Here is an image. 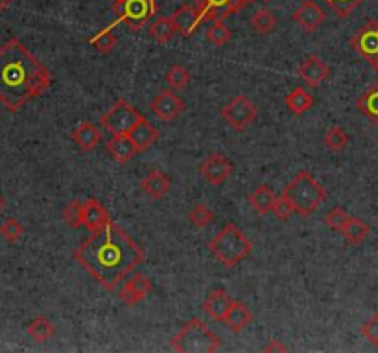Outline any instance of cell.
Listing matches in <instances>:
<instances>
[{
    "instance_id": "obj_1",
    "label": "cell",
    "mask_w": 378,
    "mask_h": 353,
    "mask_svg": "<svg viewBox=\"0 0 378 353\" xmlns=\"http://www.w3.org/2000/svg\"><path fill=\"white\" fill-rule=\"evenodd\" d=\"M74 259L106 291H115L144 261L142 248L122 228L109 223L76 248Z\"/></svg>"
},
{
    "instance_id": "obj_2",
    "label": "cell",
    "mask_w": 378,
    "mask_h": 353,
    "mask_svg": "<svg viewBox=\"0 0 378 353\" xmlns=\"http://www.w3.org/2000/svg\"><path fill=\"white\" fill-rule=\"evenodd\" d=\"M50 83V70L19 39L0 46V103L8 111H21L28 101L43 96Z\"/></svg>"
},
{
    "instance_id": "obj_3",
    "label": "cell",
    "mask_w": 378,
    "mask_h": 353,
    "mask_svg": "<svg viewBox=\"0 0 378 353\" xmlns=\"http://www.w3.org/2000/svg\"><path fill=\"white\" fill-rule=\"evenodd\" d=\"M283 196L292 203L295 214L309 217L323 205V200L327 199V190L312 177L310 171L303 169L288 182Z\"/></svg>"
},
{
    "instance_id": "obj_4",
    "label": "cell",
    "mask_w": 378,
    "mask_h": 353,
    "mask_svg": "<svg viewBox=\"0 0 378 353\" xmlns=\"http://www.w3.org/2000/svg\"><path fill=\"white\" fill-rule=\"evenodd\" d=\"M208 248L220 264L227 269H235L240 261H244L253 250V243L236 225L227 223L216 236L211 239Z\"/></svg>"
},
{
    "instance_id": "obj_5",
    "label": "cell",
    "mask_w": 378,
    "mask_h": 353,
    "mask_svg": "<svg viewBox=\"0 0 378 353\" xmlns=\"http://www.w3.org/2000/svg\"><path fill=\"white\" fill-rule=\"evenodd\" d=\"M222 346V341L211 332L205 322L192 318L172 338V350L179 353H213Z\"/></svg>"
},
{
    "instance_id": "obj_6",
    "label": "cell",
    "mask_w": 378,
    "mask_h": 353,
    "mask_svg": "<svg viewBox=\"0 0 378 353\" xmlns=\"http://www.w3.org/2000/svg\"><path fill=\"white\" fill-rule=\"evenodd\" d=\"M113 10L117 11V21L113 22L111 26L126 24L133 32H139L154 17L157 6H155V0H115Z\"/></svg>"
},
{
    "instance_id": "obj_7",
    "label": "cell",
    "mask_w": 378,
    "mask_h": 353,
    "mask_svg": "<svg viewBox=\"0 0 378 353\" xmlns=\"http://www.w3.org/2000/svg\"><path fill=\"white\" fill-rule=\"evenodd\" d=\"M142 118V114L129 101L117 100L111 109L100 118V123L111 135H128Z\"/></svg>"
},
{
    "instance_id": "obj_8",
    "label": "cell",
    "mask_w": 378,
    "mask_h": 353,
    "mask_svg": "<svg viewBox=\"0 0 378 353\" xmlns=\"http://www.w3.org/2000/svg\"><path fill=\"white\" fill-rule=\"evenodd\" d=\"M220 114L224 117V120L229 123L236 131H244L256 120L258 111L256 105L251 100H247L245 96H235L227 105L222 107Z\"/></svg>"
},
{
    "instance_id": "obj_9",
    "label": "cell",
    "mask_w": 378,
    "mask_h": 353,
    "mask_svg": "<svg viewBox=\"0 0 378 353\" xmlns=\"http://www.w3.org/2000/svg\"><path fill=\"white\" fill-rule=\"evenodd\" d=\"M190 2L199 10L203 21L225 22L253 0H190Z\"/></svg>"
},
{
    "instance_id": "obj_10",
    "label": "cell",
    "mask_w": 378,
    "mask_h": 353,
    "mask_svg": "<svg viewBox=\"0 0 378 353\" xmlns=\"http://www.w3.org/2000/svg\"><path fill=\"white\" fill-rule=\"evenodd\" d=\"M231 173H233V162L222 153L208 155L199 164V175L211 186H222L225 180L229 179Z\"/></svg>"
},
{
    "instance_id": "obj_11",
    "label": "cell",
    "mask_w": 378,
    "mask_h": 353,
    "mask_svg": "<svg viewBox=\"0 0 378 353\" xmlns=\"http://www.w3.org/2000/svg\"><path fill=\"white\" fill-rule=\"evenodd\" d=\"M351 48L358 55H362L368 61H373L378 58V22L371 21L358 28L356 33L349 41Z\"/></svg>"
},
{
    "instance_id": "obj_12",
    "label": "cell",
    "mask_w": 378,
    "mask_h": 353,
    "mask_svg": "<svg viewBox=\"0 0 378 353\" xmlns=\"http://www.w3.org/2000/svg\"><path fill=\"white\" fill-rule=\"evenodd\" d=\"M149 109L159 120L172 121L185 111V101L172 90H161L159 94L149 101Z\"/></svg>"
},
{
    "instance_id": "obj_13",
    "label": "cell",
    "mask_w": 378,
    "mask_h": 353,
    "mask_svg": "<svg viewBox=\"0 0 378 353\" xmlns=\"http://www.w3.org/2000/svg\"><path fill=\"white\" fill-rule=\"evenodd\" d=\"M151 289H154V284L149 282V278H146L140 273H135V275H131L124 282V287L118 293V298L126 306H137L139 302H142L151 293Z\"/></svg>"
},
{
    "instance_id": "obj_14",
    "label": "cell",
    "mask_w": 378,
    "mask_h": 353,
    "mask_svg": "<svg viewBox=\"0 0 378 353\" xmlns=\"http://www.w3.org/2000/svg\"><path fill=\"white\" fill-rule=\"evenodd\" d=\"M292 19L293 22H297L299 26L303 28L304 32L312 33L325 22L327 13L323 11V8L315 4L314 0H304L301 8L297 11H293Z\"/></svg>"
},
{
    "instance_id": "obj_15",
    "label": "cell",
    "mask_w": 378,
    "mask_h": 353,
    "mask_svg": "<svg viewBox=\"0 0 378 353\" xmlns=\"http://www.w3.org/2000/svg\"><path fill=\"white\" fill-rule=\"evenodd\" d=\"M297 72L299 78L303 79L306 85H310V87H320L331 76V67L325 61H321L318 55H309V58L303 59V63L299 64Z\"/></svg>"
},
{
    "instance_id": "obj_16",
    "label": "cell",
    "mask_w": 378,
    "mask_h": 353,
    "mask_svg": "<svg viewBox=\"0 0 378 353\" xmlns=\"http://www.w3.org/2000/svg\"><path fill=\"white\" fill-rule=\"evenodd\" d=\"M170 19L172 22H174V26H176L177 33H181L183 37H190L192 33L196 32L197 26H199L203 21L202 13H199V10H197L192 2L183 4Z\"/></svg>"
},
{
    "instance_id": "obj_17",
    "label": "cell",
    "mask_w": 378,
    "mask_h": 353,
    "mask_svg": "<svg viewBox=\"0 0 378 353\" xmlns=\"http://www.w3.org/2000/svg\"><path fill=\"white\" fill-rule=\"evenodd\" d=\"M111 223V216L100 200L89 199L83 203V228L89 232H98Z\"/></svg>"
},
{
    "instance_id": "obj_18",
    "label": "cell",
    "mask_w": 378,
    "mask_h": 353,
    "mask_svg": "<svg viewBox=\"0 0 378 353\" xmlns=\"http://www.w3.org/2000/svg\"><path fill=\"white\" fill-rule=\"evenodd\" d=\"M233 298L227 295V291L225 289H214L208 293V296L203 302V311L207 313L213 320L216 322H224L225 315L229 311V307L233 306Z\"/></svg>"
},
{
    "instance_id": "obj_19",
    "label": "cell",
    "mask_w": 378,
    "mask_h": 353,
    "mask_svg": "<svg viewBox=\"0 0 378 353\" xmlns=\"http://www.w3.org/2000/svg\"><path fill=\"white\" fill-rule=\"evenodd\" d=\"M140 188L149 199H163V197L172 190L170 179L166 177L159 169H151L142 180H140Z\"/></svg>"
},
{
    "instance_id": "obj_20",
    "label": "cell",
    "mask_w": 378,
    "mask_h": 353,
    "mask_svg": "<svg viewBox=\"0 0 378 353\" xmlns=\"http://www.w3.org/2000/svg\"><path fill=\"white\" fill-rule=\"evenodd\" d=\"M106 148L118 164L129 162L135 155H139V149L129 138V135H113L111 140L106 144Z\"/></svg>"
},
{
    "instance_id": "obj_21",
    "label": "cell",
    "mask_w": 378,
    "mask_h": 353,
    "mask_svg": "<svg viewBox=\"0 0 378 353\" xmlns=\"http://www.w3.org/2000/svg\"><path fill=\"white\" fill-rule=\"evenodd\" d=\"M72 140L81 151H92V149L100 144L101 132L98 131V127L91 121H81L80 126L76 127L72 132Z\"/></svg>"
},
{
    "instance_id": "obj_22",
    "label": "cell",
    "mask_w": 378,
    "mask_h": 353,
    "mask_svg": "<svg viewBox=\"0 0 378 353\" xmlns=\"http://www.w3.org/2000/svg\"><path fill=\"white\" fill-rule=\"evenodd\" d=\"M251 322H253V313H251L249 309H247V307L238 300L233 302V306L229 307V311H227V315H225L224 318L225 326L229 327L231 332H235V333L244 332L245 327L249 326Z\"/></svg>"
},
{
    "instance_id": "obj_23",
    "label": "cell",
    "mask_w": 378,
    "mask_h": 353,
    "mask_svg": "<svg viewBox=\"0 0 378 353\" xmlns=\"http://www.w3.org/2000/svg\"><path fill=\"white\" fill-rule=\"evenodd\" d=\"M129 138L133 140V144L137 146V149H139V153H144L146 149L151 146V144L157 140V137H159V132H157V129H155L151 123H149L146 118H142V120L137 123V126L131 129V131L128 132Z\"/></svg>"
},
{
    "instance_id": "obj_24",
    "label": "cell",
    "mask_w": 378,
    "mask_h": 353,
    "mask_svg": "<svg viewBox=\"0 0 378 353\" xmlns=\"http://www.w3.org/2000/svg\"><path fill=\"white\" fill-rule=\"evenodd\" d=\"M277 197V193L270 186L262 184L249 196V205L253 206V210L258 216H268L270 212H273V205H275Z\"/></svg>"
},
{
    "instance_id": "obj_25",
    "label": "cell",
    "mask_w": 378,
    "mask_h": 353,
    "mask_svg": "<svg viewBox=\"0 0 378 353\" xmlns=\"http://www.w3.org/2000/svg\"><path fill=\"white\" fill-rule=\"evenodd\" d=\"M358 111L368 118L373 126L378 127V83L369 87L356 101Z\"/></svg>"
},
{
    "instance_id": "obj_26",
    "label": "cell",
    "mask_w": 378,
    "mask_h": 353,
    "mask_svg": "<svg viewBox=\"0 0 378 353\" xmlns=\"http://www.w3.org/2000/svg\"><path fill=\"white\" fill-rule=\"evenodd\" d=\"M369 234H371L369 225L362 219H358V217H349V221L341 228V236L345 237V241L349 245H360V243L368 239Z\"/></svg>"
},
{
    "instance_id": "obj_27",
    "label": "cell",
    "mask_w": 378,
    "mask_h": 353,
    "mask_svg": "<svg viewBox=\"0 0 378 353\" xmlns=\"http://www.w3.org/2000/svg\"><path fill=\"white\" fill-rule=\"evenodd\" d=\"M286 107L288 111L293 112L295 117H301V114H304L309 109L314 107V98H312L309 90H304L303 87H297V89H293L286 96Z\"/></svg>"
},
{
    "instance_id": "obj_28",
    "label": "cell",
    "mask_w": 378,
    "mask_h": 353,
    "mask_svg": "<svg viewBox=\"0 0 378 353\" xmlns=\"http://www.w3.org/2000/svg\"><path fill=\"white\" fill-rule=\"evenodd\" d=\"M28 335L35 341V343H47L56 335V327L47 316H38L28 324Z\"/></svg>"
},
{
    "instance_id": "obj_29",
    "label": "cell",
    "mask_w": 378,
    "mask_h": 353,
    "mask_svg": "<svg viewBox=\"0 0 378 353\" xmlns=\"http://www.w3.org/2000/svg\"><path fill=\"white\" fill-rule=\"evenodd\" d=\"M177 33L174 22H172L170 17H159L155 19L151 24H149V35L151 39H155L157 42H166L170 41L174 35Z\"/></svg>"
},
{
    "instance_id": "obj_30",
    "label": "cell",
    "mask_w": 378,
    "mask_h": 353,
    "mask_svg": "<svg viewBox=\"0 0 378 353\" xmlns=\"http://www.w3.org/2000/svg\"><path fill=\"white\" fill-rule=\"evenodd\" d=\"M249 24L258 35H270L275 30L277 19L270 10H258L255 15L251 17Z\"/></svg>"
},
{
    "instance_id": "obj_31",
    "label": "cell",
    "mask_w": 378,
    "mask_h": 353,
    "mask_svg": "<svg viewBox=\"0 0 378 353\" xmlns=\"http://www.w3.org/2000/svg\"><path fill=\"white\" fill-rule=\"evenodd\" d=\"M323 144H325L327 149L332 151V153H340V151H343L347 148V144H349V135L341 127L334 126L331 129H327L325 137H323Z\"/></svg>"
},
{
    "instance_id": "obj_32",
    "label": "cell",
    "mask_w": 378,
    "mask_h": 353,
    "mask_svg": "<svg viewBox=\"0 0 378 353\" xmlns=\"http://www.w3.org/2000/svg\"><path fill=\"white\" fill-rule=\"evenodd\" d=\"M165 79L172 90H181L187 89L188 83H190V74L183 64H172L170 70L166 72Z\"/></svg>"
},
{
    "instance_id": "obj_33",
    "label": "cell",
    "mask_w": 378,
    "mask_h": 353,
    "mask_svg": "<svg viewBox=\"0 0 378 353\" xmlns=\"http://www.w3.org/2000/svg\"><path fill=\"white\" fill-rule=\"evenodd\" d=\"M231 37H233V33H231L229 28L225 26V22L222 21L213 22L211 28L207 30V41L211 42V44H214L216 48L225 46V44L231 41Z\"/></svg>"
},
{
    "instance_id": "obj_34",
    "label": "cell",
    "mask_w": 378,
    "mask_h": 353,
    "mask_svg": "<svg viewBox=\"0 0 378 353\" xmlns=\"http://www.w3.org/2000/svg\"><path fill=\"white\" fill-rule=\"evenodd\" d=\"M323 2L331 8L332 13H334L338 19H347L352 11L358 10L365 0H323Z\"/></svg>"
},
{
    "instance_id": "obj_35",
    "label": "cell",
    "mask_w": 378,
    "mask_h": 353,
    "mask_svg": "<svg viewBox=\"0 0 378 353\" xmlns=\"http://www.w3.org/2000/svg\"><path fill=\"white\" fill-rule=\"evenodd\" d=\"M63 221L67 223L72 230H78V228L83 227V203L72 200L70 205L65 206Z\"/></svg>"
},
{
    "instance_id": "obj_36",
    "label": "cell",
    "mask_w": 378,
    "mask_h": 353,
    "mask_svg": "<svg viewBox=\"0 0 378 353\" xmlns=\"http://www.w3.org/2000/svg\"><path fill=\"white\" fill-rule=\"evenodd\" d=\"M111 30H113V26L106 28V30H101V32L96 33L94 37L89 41L100 53H109L113 48L117 46V35H115Z\"/></svg>"
},
{
    "instance_id": "obj_37",
    "label": "cell",
    "mask_w": 378,
    "mask_h": 353,
    "mask_svg": "<svg viewBox=\"0 0 378 353\" xmlns=\"http://www.w3.org/2000/svg\"><path fill=\"white\" fill-rule=\"evenodd\" d=\"M188 219L196 228H205L213 223L214 214L207 205H196L188 214Z\"/></svg>"
},
{
    "instance_id": "obj_38",
    "label": "cell",
    "mask_w": 378,
    "mask_h": 353,
    "mask_svg": "<svg viewBox=\"0 0 378 353\" xmlns=\"http://www.w3.org/2000/svg\"><path fill=\"white\" fill-rule=\"evenodd\" d=\"M24 234V227L17 221L15 217H8L2 225H0V236L4 237L8 243H17Z\"/></svg>"
},
{
    "instance_id": "obj_39",
    "label": "cell",
    "mask_w": 378,
    "mask_h": 353,
    "mask_svg": "<svg viewBox=\"0 0 378 353\" xmlns=\"http://www.w3.org/2000/svg\"><path fill=\"white\" fill-rule=\"evenodd\" d=\"M349 221V216H347V212L341 208V206H336V208H332L329 214L325 216V225L331 230H334V232H341V228H343V225Z\"/></svg>"
},
{
    "instance_id": "obj_40",
    "label": "cell",
    "mask_w": 378,
    "mask_h": 353,
    "mask_svg": "<svg viewBox=\"0 0 378 353\" xmlns=\"http://www.w3.org/2000/svg\"><path fill=\"white\" fill-rule=\"evenodd\" d=\"M360 332H362L363 337L368 338L371 346L378 348V313H375L368 322H363Z\"/></svg>"
},
{
    "instance_id": "obj_41",
    "label": "cell",
    "mask_w": 378,
    "mask_h": 353,
    "mask_svg": "<svg viewBox=\"0 0 378 353\" xmlns=\"http://www.w3.org/2000/svg\"><path fill=\"white\" fill-rule=\"evenodd\" d=\"M273 214H275V217L281 219V221H286V219L292 217V214H295V210H293L292 203H290L286 197L279 196L277 200H275V205H273Z\"/></svg>"
},
{
    "instance_id": "obj_42",
    "label": "cell",
    "mask_w": 378,
    "mask_h": 353,
    "mask_svg": "<svg viewBox=\"0 0 378 353\" xmlns=\"http://www.w3.org/2000/svg\"><path fill=\"white\" fill-rule=\"evenodd\" d=\"M286 346L279 343V341H272L268 346H264V352H286Z\"/></svg>"
},
{
    "instance_id": "obj_43",
    "label": "cell",
    "mask_w": 378,
    "mask_h": 353,
    "mask_svg": "<svg viewBox=\"0 0 378 353\" xmlns=\"http://www.w3.org/2000/svg\"><path fill=\"white\" fill-rule=\"evenodd\" d=\"M11 2H13V0H0V13H2V11L11 4Z\"/></svg>"
},
{
    "instance_id": "obj_44",
    "label": "cell",
    "mask_w": 378,
    "mask_h": 353,
    "mask_svg": "<svg viewBox=\"0 0 378 353\" xmlns=\"http://www.w3.org/2000/svg\"><path fill=\"white\" fill-rule=\"evenodd\" d=\"M369 63H371V67H373V70L377 72V76H378V58L373 59V61H369Z\"/></svg>"
},
{
    "instance_id": "obj_45",
    "label": "cell",
    "mask_w": 378,
    "mask_h": 353,
    "mask_svg": "<svg viewBox=\"0 0 378 353\" xmlns=\"http://www.w3.org/2000/svg\"><path fill=\"white\" fill-rule=\"evenodd\" d=\"M2 208H4V199H2V196H0V212H2Z\"/></svg>"
},
{
    "instance_id": "obj_46",
    "label": "cell",
    "mask_w": 378,
    "mask_h": 353,
    "mask_svg": "<svg viewBox=\"0 0 378 353\" xmlns=\"http://www.w3.org/2000/svg\"><path fill=\"white\" fill-rule=\"evenodd\" d=\"M262 2H272V0H262Z\"/></svg>"
}]
</instances>
